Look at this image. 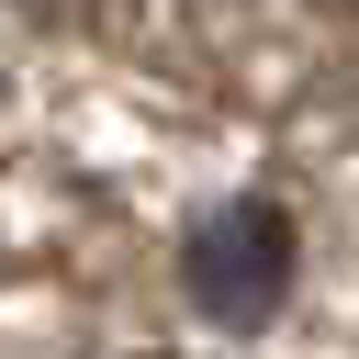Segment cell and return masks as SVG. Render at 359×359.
Wrapping results in <instances>:
<instances>
[{
    "mask_svg": "<svg viewBox=\"0 0 359 359\" xmlns=\"http://www.w3.org/2000/svg\"><path fill=\"white\" fill-rule=\"evenodd\" d=\"M292 280H303V224H292L280 191H224L180 224V292H191L202 325L258 337V325H280Z\"/></svg>",
    "mask_w": 359,
    "mask_h": 359,
    "instance_id": "6da1fadb",
    "label": "cell"
}]
</instances>
